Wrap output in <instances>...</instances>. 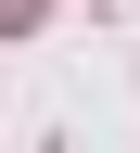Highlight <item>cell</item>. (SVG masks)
Masks as SVG:
<instances>
[{
    "mask_svg": "<svg viewBox=\"0 0 140 153\" xmlns=\"http://www.w3.org/2000/svg\"><path fill=\"white\" fill-rule=\"evenodd\" d=\"M13 26H38V0H0V38H13Z\"/></svg>",
    "mask_w": 140,
    "mask_h": 153,
    "instance_id": "obj_1",
    "label": "cell"
}]
</instances>
